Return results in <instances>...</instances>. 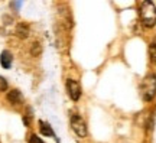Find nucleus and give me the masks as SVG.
Listing matches in <instances>:
<instances>
[{
	"label": "nucleus",
	"instance_id": "obj_2",
	"mask_svg": "<svg viewBox=\"0 0 156 143\" xmlns=\"http://www.w3.org/2000/svg\"><path fill=\"white\" fill-rule=\"evenodd\" d=\"M140 93H142V98L145 101H151L156 95V75L155 74H149L146 75L145 80L142 81L140 85Z\"/></svg>",
	"mask_w": 156,
	"mask_h": 143
},
{
	"label": "nucleus",
	"instance_id": "obj_11",
	"mask_svg": "<svg viewBox=\"0 0 156 143\" xmlns=\"http://www.w3.org/2000/svg\"><path fill=\"white\" fill-rule=\"evenodd\" d=\"M39 54H41V46H39V44H34V46H32V55L38 56Z\"/></svg>",
	"mask_w": 156,
	"mask_h": 143
},
{
	"label": "nucleus",
	"instance_id": "obj_1",
	"mask_svg": "<svg viewBox=\"0 0 156 143\" xmlns=\"http://www.w3.org/2000/svg\"><path fill=\"white\" fill-rule=\"evenodd\" d=\"M140 22L146 28H153L156 25V7L152 2H142L139 9Z\"/></svg>",
	"mask_w": 156,
	"mask_h": 143
},
{
	"label": "nucleus",
	"instance_id": "obj_5",
	"mask_svg": "<svg viewBox=\"0 0 156 143\" xmlns=\"http://www.w3.org/2000/svg\"><path fill=\"white\" fill-rule=\"evenodd\" d=\"M7 100L12 104H20V103H23V95L19 90H12L7 93Z\"/></svg>",
	"mask_w": 156,
	"mask_h": 143
},
{
	"label": "nucleus",
	"instance_id": "obj_7",
	"mask_svg": "<svg viewBox=\"0 0 156 143\" xmlns=\"http://www.w3.org/2000/svg\"><path fill=\"white\" fill-rule=\"evenodd\" d=\"M39 130L41 133L44 134V136H48V138H55V133L52 130V127L48 124V123H45V121H39Z\"/></svg>",
	"mask_w": 156,
	"mask_h": 143
},
{
	"label": "nucleus",
	"instance_id": "obj_13",
	"mask_svg": "<svg viewBox=\"0 0 156 143\" xmlns=\"http://www.w3.org/2000/svg\"><path fill=\"white\" fill-rule=\"evenodd\" d=\"M10 6H12V7H16V9H19V7L22 6V3H20V2H12Z\"/></svg>",
	"mask_w": 156,
	"mask_h": 143
},
{
	"label": "nucleus",
	"instance_id": "obj_3",
	"mask_svg": "<svg viewBox=\"0 0 156 143\" xmlns=\"http://www.w3.org/2000/svg\"><path fill=\"white\" fill-rule=\"evenodd\" d=\"M71 127H73V130L75 132L78 138H85L87 136V124H85V121H84L81 116L74 114L71 117Z\"/></svg>",
	"mask_w": 156,
	"mask_h": 143
},
{
	"label": "nucleus",
	"instance_id": "obj_10",
	"mask_svg": "<svg viewBox=\"0 0 156 143\" xmlns=\"http://www.w3.org/2000/svg\"><path fill=\"white\" fill-rule=\"evenodd\" d=\"M6 90H7V81L5 77L0 75V91H6Z\"/></svg>",
	"mask_w": 156,
	"mask_h": 143
},
{
	"label": "nucleus",
	"instance_id": "obj_8",
	"mask_svg": "<svg viewBox=\"0 0 156 143\" xmlns=\"http://www.w3.org/2000/svg\"><path fill=\"white\" fill-rule=\"evenodd\" d=\"M16 35L19 36V38H22V39H25V38H28V35H29V28H28V25L26 23H19L16 26Z\"/></svg>",
	"mask_w": 156,
	"mask_h": 143
},
{
	"label": "nucleus",
	"instance_id": "obj_4",
	"mask_svg": "<svg viewBox=\"0 0 156 143\" xmlns=\"http://www.w3.org/2000/svg\"><path fill=\"white\" fill-rule=\"evenodd\" d=\"M67 90H68V94H69L71 100H74V101L80 100V97H81V87H80V84L77 81L67 80Z\"/></svg>",
	"mask_w": 156,
	"mask_h": 143
},
{
	"label": "nucleus",
	"instance_id": "obj_6",
	"mask_svg": "<svg viewBox=\"0 0 156 143\" xmlns=\"http://www.w3.org/2000/svg\"><path fill=\"white\" fill-rule=\"evenodd\" d=\"M12 62H13V56H12V54L9 52V51H3L2 55H0V64H2V66L6 68V70H9V68L12 66Z\"/></svg>",
	"mask_w": 156,
	"mask_h": 143
},
{
	"label": "nucleus",
	"instance_id": "obj_12",
	"mask_svg": "<svg viewBox=\"0 0 156 143\" xmlns=\"http://www.w3.org/2000/svg\"><path fill=\"white\" fill-rule=\"evenodd\" d=\"M29 142H30V143H45L44 140H42L41 138H38L36 134H32V136H30V139H29Z\"/></svg>",
	"mask_w": 156,
	"mask_h": 143
},
{
	"label": "nucleus",
	"instance_id": "obj_9",
	"mask_svg": "<svg viewBox=\"0 0 156 143\" xmlns=\"http://www.w3.org/2000/svg\"><path fill=\"white\" fill-rule=\"evenodd\" d=\"M149 55H151V61L153 64H156V42L151 44L149 46Z\"/></svg>",
	"mask_w": 156,
	"mask_h": 143
}]
</instances>
